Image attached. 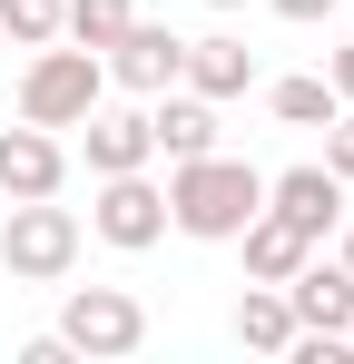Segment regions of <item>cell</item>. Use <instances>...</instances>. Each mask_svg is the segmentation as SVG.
Instances as JSON below:
<instances>
[{"label": "cell", "instance_id": "16", "mask_svg": "<svg viewBox=\"0 0 354 364\" xmlns=\"http://www.w3.org/2000/svg\"><path fill=\"white\" fill-rule=\"evenodd\" d=\"M266 109H276L286 128H325L335 109H345V99L325 89V69H305V79H276V89H266Z\"/></svg>", "mask_w": 354, "mask_h": 364}, {"label": "cell", "instance_id": "20", "mask_svg": "<svg viewBox=\"0 0 354 364\" xmlns=\"http://www.w3.org/2000/svg\"><path fill=\"white\" fill-rule=\"evenodd\" d=\"M266 10H276V20H335L345 0H266Z\"/></svg>", "mask_w": 354, "mask_h": 364}, {"label": "cell", "instance_id": "4", "mask_svg": "<svg viewBox=\"0 0 354 364\" xmlns=\"http://www.w3.org/2000/svg\"><path fill=\"white\" fill-rule=\"evenodd\" d=\"M59 345L69 355H138L148 345V305L128 296V286H69V305H59Z\"/></svg>", "mask_w": 354, "mask_h": 364}, {"label": "cell", "instance_id": "22", "mask_svg": "<svg viewBox=\"0 0 354 364\" xmlns=\"http://www.w3.org/2000/svg\"><path fill=\"white\" fill-rule=\"evenodd\" d=\"M207 10H246V0H207Z\"/></svg>", "mask_w": 354, "mask_h": 364}, {"label": "cell", "instance_id": "15", "mask_svg": "<svg viewBox=\"0 0 354 364\" xmlns=\"http://www.w3.org/2000/svg\"><path fill=\"white\" fill-rule=\"evenodd\" d=\"M128 20H138V0H59V40H79V50H109Z\"/></svg>", "mask_w": 354, "mask_h": 364}, {"label": "cell", "instance_id": "12", "mask_svg": "<svg viewBox=\"0 0 354 364\" xmlns=\"http://www.w3.org/2000/svg\"><path fill=\"white\" fill-rule=\"evenodd\" d=\"M79 128H89V178H118V168H148V158H158L148 109H109V99H99Z\"/></svg>", "mask_w": 354, "mask_h": 364}, {"label": "cell", "instance_id": "11", "mask_svg": "<svg viewBox=\"0 0 354 364\" xmlns=\"http://www.w3.org/2000/svg\"><path fill=\"white\" fill-rule=\"evenodd\" d=\"M148 138H158V158H207L217 148V99H197V89H158L148 99Z\"/></svg>", "mask_w": 354, "mask_h": 364}, {"label": "cell", "instance_id": "3", "mask_svg": "<svg viewBox=\"0 0 354 364\" xmlns=\"http://www.w3.org/2000/svg\"><path fill=\"white\" fill-rule=\"evenodd\" d=\"M79 217L59 207V197H10V217H0V266L20 276V286H59L69 266H79Z\"/></svg>", "mask_w": 354, "mask_h": 364}, {"label": "cell", "instance_id": "14", "mask_svg": "<svg viewBox=\"0 0 354 364\" xmlns=\"http://www.w3.org/2000/svg\"><path fill=\"white\" fill-rule=\"evenodd\" d=\"M236 345H256V355H286V345H295L286 286H246V296H236Z\"/></svg>", "mask_w": 354, "mask_h": 364}, {"label": "cell", "instance_id": "1", "mask_svg": "<svg viewBox=\"0 0 354 364\" xmlns=\"http://www.w3.org/2000/svg\"><path fill=\"white\" fill-rule=\"evenodd\" d=\"M266 207V168H246L227 148H207V158H177L168 168V227L197 246H236V227Z\"/></svg>", "mask_w": 354, "mask_h": 364}, {"label": "cell", "instance_id": "2", "mask_svg": "<svg viewBox=\"0 0 354 364\" xmlns=\"http://www.w3.org/2000/svg\"><path fill=\"white\" fill-rule=\"evenodd\" d=\"M109 99V69H99V50H59V40H40L30 50V69H20V119L30 128H79L89 109Z\"/></svg>", "mask_w": 354, "mask_h": 364}, {"label": "cell", "instance_id": "10", "mask_svg": "<svg viewBox=\"0 0 354 364\" xmlns=\"http://www.w3.org/2000/svg\"><path fill=\"white\" fill-rule=\"evenodd\" d=\"M286 305H295L305 335H345L354 325V276L335 266V256H305V266L286 276Z\"/></svg>", "mask_w": 354, "mask_h": 364}, {"label": "cell", "instance_id": "17", "mask_svg": "<svg viewBox=\"0 0 354 364\" xmlns=\"http://www.w3.org/2000/svg\"><path fill=\"white\" fill-rule=\"evenodd\" d=\"M0 40H20V50L59 40V0H0Z\"/></svg>", "mask_w": 354, "mask_h": 364}, {"label": "cell", "instance_id": "9", "mask_svg": "<svg viewBox=\"0 0 354 364\" xmlns=\"http://www.w3.org/2000/svg\"><path fill=\"white\" fill-rule=\"evenodd\" d=\"M177 89H197V99H246L256 89V50L236 40V30H207V40H187V60H177Z\"/></svg>", "mask_w": 354, "mask_h": 364}, {"label": "cell", "instance_id": "19", "mask_svg": "<svg viewBox=\"0 0 354 364\" xmlns=\"http://www.w3.org/2000/svg\"><path fill=\"white\" fill-rule=\"evenodd\" d=\"M325 89H335V99L354 109V40H335V60H325Z\"/></svg>", "mask_w": 354, "mask_h": 364}, {"label": "cell", "instance_id": "23", "mask_svg": "<svg viewBox=\"0 0 354 364\" xmlns=\"http://www.w3.org/2000/svg\"><path fill=\"white\" fill-rule=\"evenodd\" d=\"M345 355H354V325H345Z\"/></svg>", "mask_w": 354, "mask_h": 364}, {"label": "cell", "instance_id": "18", "mask_svg": "<svg viewBox=\"0 0 354 364\" xmlns=\"http://www.w3.org/2000/svg\"><path fill=\"white\" fill-rule=\"evenodd\" d=\"M325 168L354 187V109H335V119H325Z\"/></svg>", "mask_w": 354, "mask_h": 364}, {"label": "cell", "instance_id": "5", "mask_svg": "<svg viewBox=\"0 0 354 364\" xmlns=\"http://www.w3.org/2000/svg\"><path fill=\"white\" fill-rule=\"evenodd\" d=\"M89 237L118 246V256L158 246V237H168V187L148 178V168H118V178H99V197H89Z\"/></svg>", "mask_w": 354, "mask_h": 364}, {"label": "cell", "instance_id": "8", "mask_svg": "<svg viewBox=\"0 0 354 364\" xmlns=\"http://www.w3.org/2000/svg\"><path fill=\"white\" fill-rule=\"evenodd\" d=\"M59 178H69L59 128H0V197H59Z\"/></svg>", "mask_w": 354, "mask_h": 364}, {"label": "cell", "instance_id": "6", "mask_svg": "<svg viewBox=\"0 0 354 364\" xmlns=\"http://www.w3.org/2000/svg\"><path fill=\"white\" fill-rule=\"evenodd\" d=\"M177 60H187V40H177V30H158V20H128L109 50H99L109 89H128V99H158V89H177Z\"/></svg>", "mask_w": 354, "mask_h": 364}, {"label": "cell", "instance_id": "13", "mask_svg": "<svg viewBox=\"0 0 354 364\" xmlns=\"http://www.w3.org/2000/svg\"><path fill=\"white\" fill-rule=\"evenodd\" d=\"M236 246H246V286H286L295 266L315 256V237H295V227L276 217V207H256V217L236 227Z\"/></svg>", "mask_w": 354, "mask_h": 364}, {"label": "cell", "instance_id": "7", "mask_svg": "<svg viewBox=\"0 0 354 364\" xmlns=\"http://www.w3.org/2000/svg\"><path fill=\"white\" fill-rule=\"evenodd\" d=\"M266 207H276V217H286L295 237H335V227H345V178H335V168H325V158H315V168H286V178H266Z\"/></svg>", "mask_w": 354, "mask_h": 364}, {"label": "cell", "instance_id": "21", "mask_svg": "<svg viewBox=\"0 0 354 364\" xmlns=\"http://www.w3.org/2000/svg\"><path fill=\"white\" fill-rule=\"evenodd\" d=\"M335 266H345V276H354V227H345V246H335Z\"/></svg>", "mask_w": 354, "mask_h": 364}]
</instances>
